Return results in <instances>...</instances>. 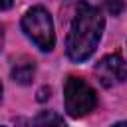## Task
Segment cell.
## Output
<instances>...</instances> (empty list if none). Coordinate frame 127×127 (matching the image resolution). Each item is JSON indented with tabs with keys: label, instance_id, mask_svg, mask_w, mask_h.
I'll list each match as a JSON object with an SVG mask.
<instances>
[{
	"label": "cell",
	"instance_id": "cell-1",
	"mask_svg": "<svg viewBox=\"0 0 127 127\" xmlns=\"http://www.w3.org/2000/svg\"><path fill=\"white\" fill-rule=\"evenodd\" d=\"M103 14L97 6L81 0L75 8V16L67 34L65 52L71 62H85L97 48L103 34Z\"/></svg>",
	"mask_w": 127,
	"mask_h": 127
},
{
	"label": "cell",
	"instance_id": "cell-2",
	"mask_svg": "<svg viewBox=\"0 0 127 127\" xmlns=\"http://www.w3.org/2000/svg\"><path fill=\"white\" fill-rule=\"evenodd\" d=\"M64 99H65V111L69 117H85L91 113L97 105V95L93 87L75 75H69L64 85Z\"/></svg>",
	"mask_w": 127,
	"mask_h": 127
},
{
	"label": "cell",
	"instance_id": "cell-3",
	"mask_svg": "<svg viewBox=\"0 0 127 127\" xmlns=\"http://www.w3.org/2000/svg\"><path fill=\"white\" fill-rule=\"evenodd\" d=\"M22 28L26 32V36L44 52H50L56 44V36H54V24L52 18L48 14L46 8L42 6H34L30 8L24 18H22Z\"/></svg>",
	"mask_w": 127,
	"mask_h": 127
},
{
	"label": "cell",
	"instance_id": "cell-4",
	"mask_svg": "<svg viewBox=\"0 0 127 127\" xmlns=\"http://www.w3.org/2000/svg\"><path fill=\"white\" fill-rule=\"evenodd\" d=\"M95 75L103 87L119 85L127 79V64L119 54H109L95 64Z\"/></svg>",
	"mask_w": 127,
	"mask_h": 127
},
{
	"label": "cell",
	"instance_id": "cell-5",
	"mask_svg": "<svg viewBox=\"0 0 127 127\" xmlns=\"http://www.w3.org/2000/svg\"><path fill=\"white\" fill-rule=\"evenodd\" d=\"M34 73H36V64H34L32 60H28V58L16 62L14 67H12V79H14L16 83H20V85L32 83Z\"/></svg>",
	"mask_w": 127,
	"mask_h": 127
},
{
	"label": "cell",
	"instance_id": "cell-6",
	"mask_svg": "<svg viewBox=\"0 0 127 127\" xmlns=\"http://www.w3.org/2000/svg\"><path fill=\"white\" fill-rule=\"evenodd\" d=\"M32 127H65V123L56 111H40L36 115Z\"/></svg>",
	"mask_w": 127,
	"mask_h": 127
},
{
	"label": "cell",
	"instance_id": "cell-7",
	"mask_svg": "<svg viewBox=\"0 0 127 127\" xmlns=\"http://www.w3.org/2000/svg\"><path fill=\"white\" fill-rule=\"evenodd\" d=\"M101 4H103V8H105L111 16H119V14L123 12V8H125L123 0H101Z\"/></svg>",
	"mask_w": 127,
	"mask_h": 127
},
{
	"label": "cell",
	"instance_id": "cell-8",
	"mask_svg": "<svg viewBox=\"0 0 127 127\" xmlns=\"http://www.w3.org/2000/svg\"><path fill=\"white\" fill-rule=\"evenodd\" d=\"M50 93H52L50 87H42V89L38 91V99H40V101H46V99L50 97Z\"/></svg>",
	"mask_w": 127,
	"mask_h": 127
},
{
	"label": "cell",
	"instance_id": "cell-9",
	"mask_svg": "<svg viewBox=\"0 0 127 127\" xmlns=\"http://www.w3.org/2000/svg\"><path fill=\"white\" fill-rule=\"evenodd\" d=\"M12 6V0H0V10H6Z\"/></svg>",
	"mask_w": 127,
	"mask_h": 127
},
{
	"label": "cell",
	"instance_id": "cell-10",
	"mask_svg": "<svg viewBox=\"0 0 127 127\" xmlns=\"http://www.w3.org/2000/svg\"><path fill=\"white\" fill-rule=\"evenodd\" d=\"M2 46H4V30L0 26V50H2Z\"/></svg>",
	"mask_w": 127,
	"mask_h": 127
},
{
	"label": "cell",
	"instance_id": "cell-11",
	"mask_svg": "<svg viewBox=\"0 0 127 127\" xmlns=\"http://www.w3.org/2000/svg\"><path fill=\"white\" fill-rule=\"evenodd\" d=\"M113 127H127V121H121V123H115Z\"/></svg>",
	"mask_w": 127,
	"mask_h": 127
},
{
	"label": "cell",
	"instance_id": "cell-12",
	"mask_svg": "<svg viewBox=\"0 0 127 127\" xmlns=\"http://www.w3.org/2000/svg\"><path fill=\"white\" fill-rule=\"evenodd\" d=\"M0 101H2V83H0Z\"/></svg>",
	"mask_w": 127,
	"mask_h": 127
}]
</instances>
